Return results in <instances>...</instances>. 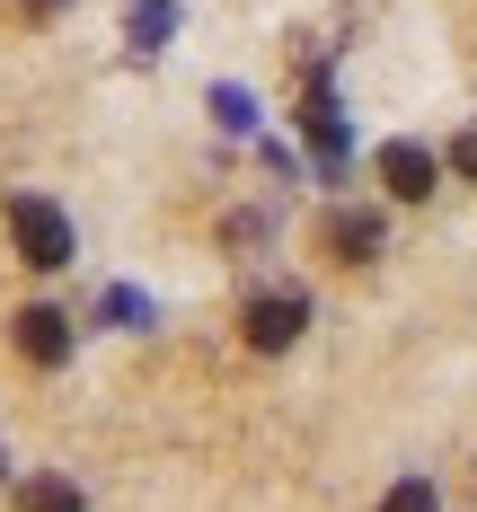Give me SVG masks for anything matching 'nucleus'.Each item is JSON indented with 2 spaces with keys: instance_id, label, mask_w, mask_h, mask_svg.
<instances>
[{
  "instance_id": "obj_7",
  "label": "nucleus",
  "mask_w": 477,
  "mask_h": 512,
  "mask_svg": "<svg viewBox=\"0 0 477 512\" xmlns=\"http://www.w3.org/2000/svg\"><path fill=\"white\" fill-rule=\"evenodd\" d=\"M301 124H310V142H318L327 159L345 151V124H336V106H327V98H310V115H301Z\"/></svg>"
},
{
  "instance_id": "obj_9",
  "label": "nucleus",
  "mask_w": 477,
  "mask_h": 512,
  "mask_svg": "<svg viewBox=\"0 0 477 512\" xmlns=\"http://www.w3.org/2000/svg\"><path fill=\"white\" fill-rule=\"evenodd\" d=\"M168 27H177V9H168V0H151V9H142V18H133V36H142V45H159V36H168Z\"/></svg>"
},
{
  "instance_id": "obj_8",
  "label": "nucleus",
  "mask_w": 477,
  "mask_h": 512,
  "mask_svg": "<svg viewBox=\"0 0 477 512\" xmlns=\"http://www.w3.org/2000/svg\"><path fill=\"white\" fill-rule=\"evenodd\" d=\"M380 512H442V504H433V486H424V477H398V486L380 495Z\"/></svg>"
},
{
  "instance_id": "obj_1",
  "label": "nucleus",
  "mask_w": 477,
  "mask_h": 512,
  "mask_svg": "<svg viewBox=\"0 0 477 512\" xmlns=\"http://www.w3.org/2000/svg\"><path fill=\"white\" fill-rule=\"evenodd\" d=\"M9 239H18V256H27L36 274H62V265H71V221H62L45 195H18V204H9Z\"/></svg>"
},
{
  "instance_id": "obj_11",
  "label": "nucleus",
  "mask_w": 477,
  "mask_h": 512,
  "mask_svg": "<svg viewBox=\"0 0 477 512\" xmlns=\"http://www.w3.org/2000/svg\"><path fill=\"white\" fill-rule=\"evenodd\" d=\"M451 168H460V177H469V186H477V124H469V133H460V142H451Z\"/></svg>"
},
{
  "instance_id": "obj_2",
  "label": "nucleus",
  "mask_w": 477,
  "mask_h": 512,
  "mask_svg": "<svg viewBox=\"0 0 477 512\" xmlns=\"http://www.w3.org/2000/svg\"><path fill=\"white\" fill-rule=\"evenodd\" d=\"M301 327H310V301H301V292H257V301H248V318H239V336H248L257 354L301 345Z\"/></svg>"
},
{
  "instance_id": "obj_12",
  "label": "nucleus",
  "mask_w": 477,
  "mask_h": 512,
  "mask_svg": "<svg viewBox=\"0 0 477 512\" xmlns=\"http://www.w3.org/2000/svg\"><path fill=\"white\" fill-rule=\"evenodd\" d=\"M18 9H27V18H45V9H62V0H18Z\"/></svg>"
},
{
  "instance_id": "obj_10",
  "label": "nucleus",
  "mask_w": 477,
  "mask_h": 512,
  "mask_svg": "<svg viewBox=\"0 0 477 512\" xmlns=\"http://www.w3.org/2000/svg\"><path fill=\"white\" fill-rule=\"evenodd\" d=\"M212 115H221V124H257V115H248V98H239V89H212Z\"/></svg>"
},
{
  "instance_id": "obj_4",
  "label": "nucleus",
  "mask_w": 477,
  "mask_h": 512,
  "mask_svg": "<svg viewBox=\"0 0 477 512\" xmlns=\"http://www.w3.org/2000/svg\"><path fill=\"white\" fill-rule=\"evenodd\" d=\"M380 177H389L398 204H424V195H433V151H424V142H389V151H380Z\"/></svg>"
},
{
  "instance_id": "obj_3",
  "label": "nucleus",
  "mask_w": 477,
  "mask_h": 512,
  "mask_svg": "<svg viewBox=\"0 0 477 512\" xmlns=\"http://www.w3.org/2000/svg\"><path fill=\"white\" fill-rule=\"evenodd\" d=\"M9 327H18V354L27 362H71V318H62V309H18V318H9Z\"/></svg>"
},
{
  "instance_id": "obj_6",
  "label": "nucleus",
  "mask_w": 477,
  "mask_h": 512,
  "mask_svg": "<svg viewBox=\"0 0 477 512\" xmlns=\"http://www.w3.org/2000/svg\"><path fill=\"white\" fill-rule=\"evenodd\" d=\"M18 512H89V504H80L71 477H27V486H18Z\"/></svg>"
},
{
  "instance_id": "obj_5",
  "label": "nucleus",
  "mask_w": 477,
  "mask_h": 512,
  "mask_svg": "<svg viewBox=\"0 0 477 512\" xmlns=\"http://www.w3.org/2000/svg\"><path fill=\"white\" fill-rule=\"evenodd\" d=\"M327 248L345 256V265H363V256H380V221L371 212H336L327 221Z\"/></svg>"
}]
</instances>
